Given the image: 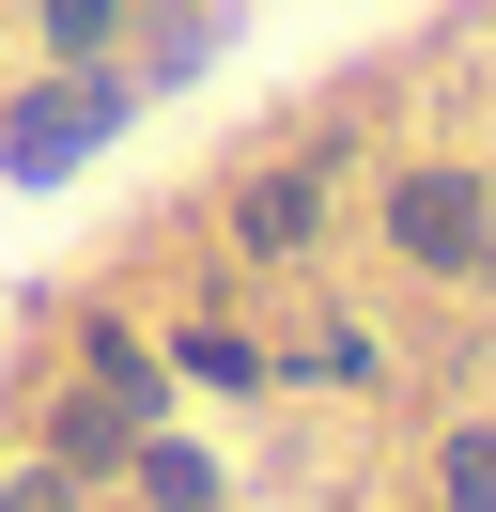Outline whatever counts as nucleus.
I'll list each match as a JSON object with an SVG mask.
<instances>
[{
    "mask_svg": "<svg viewBox=\"0 0 496 512\" xmlns=\"http://www.w3.org/2000/svg\"><path fill=\"white\" fill-rule=\"evenodd\" d=\"M388 218H403V249H419V264H481V187H465V171H403Z\"/></svg>",
    "mask_w": 496,
    "mask_h": 512,
    "instance_id": "f257e3e1",
    "label": "nucleus"
},
{
    "mask_svg": "<svg viewBox=\"0 0 496 512\" xmlns=\"http://www.w3.org/2000/svg\"><path fill=\"white\" fill-rule=\"evenodd\" d=\"M124 435H140V357H109V373L62 404V466H93V450H124Z\"/></svg>",
    "mask_w": 496,
    "mask_h": 512,
    "instance_id": "f03ea898",
    "label": "nucleus"
},
{
    "mask_svg": "<svg viewBox=\"0 0 496 512\" xmlns=\"http://www.w3.org/2000/svg\"><path fill=\"white\" fill-rule=\"evenodd\" d=\"M93 125H109V94H31V109H16V171H78Z\"/></svg>",
    "mask_w": 496,
    "mask_h": 512,
    "instance_id": "7ed1b4c3",
    "label": "nucleus"
},
{
    "mask_svg": "<svg viewBox=\"0 0 496 512\" xmlns=\"http://www.w3.org/2000/svg\"><path fill=\"white\" fill-rule=\"evenodd\" d=\"M310 233V171H264V187H248V249H295Z\"/></svg>",
    "mask_w": 496,
    "mask_h": 512,
    "instance_id": "20e7f679",
    "label": "nucleus"
},
{
    "mask_svg": "<svg viewBox=\"0 0 496 512\" xmlns=\"http://www.w3.org/2000/svg\"><path fill=\"white\" fill-rule=\"evenodd\" d=\"M450 512H496V435H450Z\"/></svg>",
    "mask_w": 496,
    "mask_h": 512,
    "instance_id": "39448f33",
    "label": "nucleus"
},
{
    "mask_svg": "<svg viewBox=\"0 0 496 512\" xmlns=\"http://www.w3.org/2000/svg\"><path fill=\"white\" fill-rule=\"evenodd\" d=\"M109 16H124V0H47V32L78 47V63H93V47H109Z\"/></svg>",
    "mask_w": 496,
    "mask_h": 512,
    "instance_id": "423d86ee",
    "label": "nucleus"
},
{
    "mask_svg": "<svg viewBox=\"0 0 496 512\" xmlns=\"http://www.w3.org/2000/svg\"><path fill=\"white\" fill-rule=\"evenodd\" d=\"M0 512H78V497H62V466H47V481H16V497H0Z\"/></svg>",
    "mask_w": 496,
    "mask_h": 512,
    "instance_id": "0eeeda50",
    "label": "nucleus"
}]
</instances>
